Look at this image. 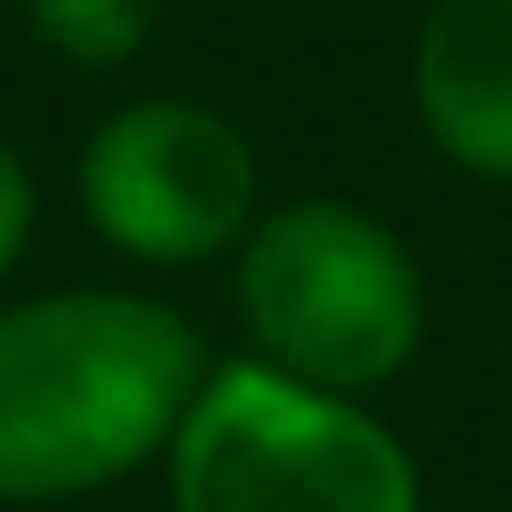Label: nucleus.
<instances>
[{
    "mask_svg": "<svg viewBox=\"0 0 512 512\" xmlns=\"http://www.w3.org/2000/svg\"><path fill=\"white\" fill-rule=\"evenodd\" d=\"M208 368L200 328L136 288L0 304V504H72L168 456Z\"/></svg>",
    "mask_w": 512,
    "mask_h": 512,
    "instance_id": "f257e3e1",
    "label": "nucleus"
},
{
    "mask_svg": "<svg viewBox=\"0 0 512 512\" xmlns=\"http://www.w3.org/2000/svg\"><path fill=\"white\" fill-rule=\"evenodd\" d=\"M168 512H424L408 440L352 392L216 360L160 456Z\"/></svg>",
    "mask_w": 512,
    "mask_h": 512,
    "instance_id": "f03ea898",
    "label": "nucleus"
},
{
    "mask_svg": "<svg viewBox=\"0 0 512 512\" xmlns=\"http://www.w3.org/2000/svg\"><path fill=\"white\" fill-rule=\"evenodd\" d=\"M232 304L256 360L368 400L392 384L432 320L416 248L360 200H280L232 248Z\"/></svg>",
    "mask_w": 512,
    "mask_h": 512,
    "instance_id": "7ed1b4c3",
    "label": "nucleus"
},
{
    "mask_svg": "<svg viewBox=\"0 0 512 512\" xmlns=\"http://www.w3.org/2000/svg\"><path fill=\"white\" fill-rule=\"evenodd\" d=\"M72 192L104 248L152 272H184L248 240L264 216V160L216 104L136 96L88 128Z\"/></svg>",
    "mask_w": 512,
    "mask_h": 512,
    "instance_id": "20e7f679",
    "label": "nucleus"
},
{
    "mask_svg": "<svg viewBox=\"0 0 512 512\" xmlns=\"http://www.w3.org/2000/svg\"><path fill=\"white\" fill-rule=\"evenodd\" d=\"M408 96L448 168L512 184V0H432L408 48Z\"/></svg>",
    "mask_w": 512,
    "mask_h": 512,
    "instance_id": "39448f33",
    "label": "nucleus"
},
{
    "mask_svg": "<svg viewBox=\"0 0 512 512\" xmlns=\"http://www.w3.org/2000/svg\"><path fill=\"white\" fill-rule=\"evenodd\" d=\"M24 24L48 56L80 64V72H112V64L144 56L152 0H24Z\"/></svg>",
    "mask_w": 512,
    "mask_h": 512,
    "instance_id": "423d86ee",
    "label": "nucleus"
},
{
    "mask_svg": "<svg viewBox=\"0 0 512 512\" xmlns=\"http://www.w3.org/2000/svg\"><path fill=\"white\" fill-rule=\"evenodd\" d=\"M32 224H40V184H32L24 152L0 136V280H8L16 256L32 248Z\"/></svg>",
    "mask_w": 512,
    "mask_h": 512,
    "instance_id": "0eeeda50",
    "label": "nucleus"
}]
</instances>
